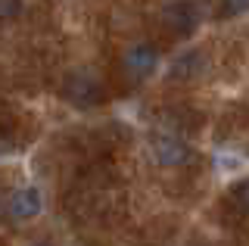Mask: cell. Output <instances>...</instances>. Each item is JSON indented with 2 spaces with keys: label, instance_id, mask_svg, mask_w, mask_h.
<instances>
[{
  "label": "cell",
  "instance_id": "3957f363",
  "mask_svg": "<svg viewBox=\"0 0 249 246\" xmlns=\"http://www.w3.org/2000/svg\"><path fill=\"white\" fill-rule=\"evenodd\" d=\"M62 94H66V100H72L75 106H81V109H90V106H97L100 100H103V90H100V84L93 81L88 72L69 75L66 84H62Z\"/></svg>",
  "mask_w": 249,
  "mask_h": 246
},
{
  "label": "cell",
  "instance_id": "ba28073f",
  "mask_svg": "<svg viewBox=\"0 0 249 246\" xmlns=\"http://www.w3.org/2000/svg\"><path fill=\"white\" fill-rule=\"evenodd\" d=\"M22 13V0H0V22L16 19Z\"/></svg>",
  "mask_w": 249,
  "mask_h": 246
},
{
  "label": "cell",
  "instance_id": "8992f818",
  "mask_svg": "<svg viewBox=\"0 0 249 246\" xmlns=\"http://www.w3.org/2000/svg\"><path fill=\"white\" fill-rule=\"evenodd\" d=\"M199 69H202V56H199L196 50H190V53H184V56L175 63L171 75H175V78H178V75H181V78H190V75H196V72H199Z\"/></svg>",
  "mask_w": 249,
  "mask_h": 246
},
{
  "label": "cell",
  "instance_id": "6da1fadb",
  "mask_svg": "<svg viewBox=\"0 0 249 246\" xmlns=\"http://www.w3.org/2000/svg\"><path fill=\"white\" fill-rule=\"evenodd\" d=\"M3 209H6V218L16 221V225L35 221L37 215L44 212V193L37 187H31V184H25V187H16V190H10Z\"/></svg>",
  "mask_w": 249,
  "mask_h": 246
},
{
  "label": "cell",
  "instance_id": "7a4b0ae2",
  "mask_svg": "<svg viewBox=\"0 0 249 246\" xmlns=\"http://www.w3.org/2000/svg\"><path fill=\"white\" fill-rule=\"evenodd\" d=\"M156 66H159V50L153 47V44H131L128 50L122 53V69L124 75H128L131 81H143L150 78L156 72Z\"/></svg>",
  "mask_w": 249,
  "mask_h": 246
},
{
  "label": "cell",
  "instance_id": "52a82bcc",
  "mask_svg": "<svg viewBox=\"0 0 249 246\" xmlns=\"http://www.w3.org/2000/svg\"><path fill=\"white\" fill-rule=\"evenodd\" d=\"M231 196H233V206H237L240 212L249 215V178L233 184V187H231Z\"/></svg>",
  "mask_w": 249,
  "mask_h": 246
},
{
  "label": "cell",
  "instance_id": "30bf717a",
  "mask_svg": "<svg viewBox=\"0 0 249 246\" xmlns=\"http://www.w3.org/2000/svg\"><path fill=\"white\" fill-rule=\"evenodd\" d=\"M31 246H53V243H47V240H37V243H31Z\"/></svg>",
  "mask_w": 249,
  "mask_h": 246
},
{
  "label": "cell",
  "instance_id": "5b68a950",
  "mask_svg": "<svg viewBox=\"0 0 249 246\" xmlns=\"http://www.w3.org/2000/svg\"><path fill=\"white\" fill-rule=\"evenodd\" d=\"M162 22H165L175 35H190L193 28H196L199 16L187 0H175V3H168L165 10H162Z\"/></svg>",
  "mask_w": 249,
  "mask_h": 246
},
{
  "label": "cell",
  "instance_id": "9c48e42d",
  "mask_svg": "<svg viewBox=\"0 0 249 246\" xmlns=\"http://www.w3.org/2000/svg\"><path fill=\"white\" fill-rule=\"evenodd\" d=\"M224 13L228 16H243V13H249V0H224Z\"/></svg>",
  "mask_w": 249,
  "mask_h": 246
},
{
  "label": "cell",
  "instance_id": "277c9868",
  "mask_svg": "<svg viewBox=\"0 0 249 246\" xmlns=\"http://www.w3.org/2000/svg\"><path fill=\"white\" fill-rule=\"evenodd\" d=\"M153 156H156L159 165L178 168L190 159V147H187V141H181V137H175V134H162V137L153 141Z\"/></svg>",
  "mask_w": 249,
  "mask_h": 246
}]
</instances>
